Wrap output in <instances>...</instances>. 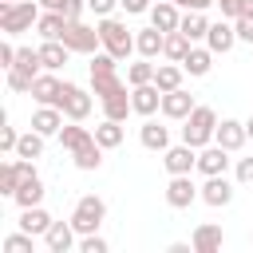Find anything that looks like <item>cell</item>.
<instances>
[{
	"label": "cell",
	"instance_id": "cell-7",
	"mask_svg": "<svg viewBox=\"0 0 253 253\" xmlns=\"http://www.w3.org/2000/svg\"><path fill=\"white\" fill-rule=\"evenodd\" d=\"M75 55H95L99 47H103V40H99V28H87L83 20H67V28H63V36H59Z\"/></svg>",
	"mask_w": 253,
	"mask_h": 253
},
{
	"label": "cell",
	"instance_id": "cell-19",
	"mask_svg": "<svg viewBox=\"0 0 253 253\" xmlns=\"http://www.w3.org/2000/svg\"><path fill=\"white\" fill-rule=\"evenodd\" d=\"M150 24H154L158 32H178V24H182L178 4H174V0H154V4H150Z\"/></svg>",
	"mask_w": 253,
	"mask_h": 253
},
{
	"label": "cell",
	"instance_id": "cell-42",
	"mask_svg": "<svg viewBox=\"0 0 253 253\" xmlns=\"http://www.w3.org/2000/svg\"><path fill=\"white\" fill-rule=\"evenodd\" d=\"M16 142H20L16 126H8V123H4V126H0V150H4V154H16Z\"/></svg>",
	"mask_w": 253,
	"mask_h": 253
},
{
	"label": "cell",
	"instance_id": "cell-23",
	"mask_svg": "<svg viewBox=\"0 0 253 253\" xmlns=\"http://www.w3.org/2000/svg\"><path fill=\"white\" fill-rule=\"evenodd\" d=\"M194 253H217L221 249V241H225V233H221V225H213V221H202L198 229H194Z\"/></svg>",
	"mask_w": 253,
	"mask_h": 253
},
{
	"label": "cell",
	"instance_id": "cell-22",
	"mask_svg": "<svg viewBox=\"0 0 253 253\" xmlns=\"http://www.w3.org/2000/svg\"><path fill=\"white\" fill-rule=\"evenodd\" d=\"M162 47H166V32H158L154 24H150V28H142V32H134V51H138V55L158 59V55H162Z\"/></svg>",
	"mask_w": 253,
	"mask_h": 253
},
{
	"label": "cell",
	"instance_id": "cell-36",
	"mask_svg": "<svg viewBox=\"0 0 253 253\" xmlns=\"http://www.w3.org/2000/svg\"><path fill=\"white\" fill-rule=\"evenodd\" d=\"M16 154L36 162V158L43 154V134H40V130H28V134H20V142H16Z\"/></svg>",
	"mask_w": 253,
	"mask_h": 253
},
{
	"label": "cell",
	"instance_id": "cell-40",
	"mask_svg": "<svg viewBox=\"0 0 253 253\" xmlns=\"http://www.w3.org/2000/svg\"><path fill=\"white\" fill-rule=\"evenodd\" d=\"M233 174H237V186H253V154L249 158H237Z\"/></svg>",
	"mask_w": 253,
	"mask_h": 253
},
{
	"label": "cell",
	"instance_id": "cell-18",
	"mask_svg": "<svg viewBox=\"0 0 253 253\" xmlns=\"http://www.w3.org/2000/svg\"><path fill=\"white\" fill-rule=\"evenodd\" d=\"M194 107H198V103H194V95H190L186 87H178V91H166V95H162V115H166V119H174V123H182Z\"/></svg>",
	"mask_w": 253,
	"mask_h": 253
},
{
	"label": "cell",
	"instance_id": "cell-34",
	"mask_svg": "<svg viewBox=\"0 0 253 253\" xmlns=\"http://www.w3.org/2000/svg\"><path fill=\"white\" fill-rule=\"evenodd\" d=\"M178 28H182L194 43H206V36H210V20H206V12H186Z\"/></svg>",
	"mask_w": 253,
	"mask_h": 253
},
{
	"label": "cell",
	"instance_id": "cell-25",
	"mask_svg": "<svg viewBox=\"0 0 253 253\" xmlns=\"http://www.w3.org/2000/svg\"><path fill=\"white\" fill-rule=\"evenodd\" d=\"M51 213L43 210V206H28V210H20V229H28L32 237H43L47 229H51Z\"/></svg>",
	"mask_w": 253,
	"mask_h": 253
},
{
	"label": "cell",
	"instance_id": "cell-44",
	"mask_svg": "<svg viewBox=\"0 0 253 253\" xmlns=\"http://www.w3.org/2000/svg\"><path fill=\"white\" fill-rule=\"evenodd\" d=\"M150 4H154V0H119V8H123L126 16H142V12H150Z\"/></svg>",
	"mask_w": 253,
	"mask_h": 253
},
{
	"label": "cell",
	"instance_id": "cell-6",
	"mask_svg": "<svg viewBox=\"0 0 253 253\" xmlns=\"http://www.w3.org/2000/svg\"><path fill=\"white\" fill-rule=\"evenodd\" d=\"M103 217H107V202H103L99 194H83V198L75 202V210H71V225H75L79 237H83V233H99Z\"/></svg>",
	"mask_w": 253,
	"mask_h": 253
},
{
	"label": "cell",
	"instance_id": "cell-50",
	"mask_svg": "<svg viewBox=\"0 0 253 253\" xmlns=\"http://www.w3.org/2000/svg\"><path fill=\"white\" fill-rule=\"evenodd\" d=\"M40 4H43L47 12H59V8H63V0H40Z\"/></svg>",
	"mask_w": 253,
	"mask_h": 253
},
{
	"label": "cell",
	"instance_id": "cell-21",
	"mask_svg": "<svg viewBox=\"0 0 253 253\" xmlns=\"http://www.w3.org/2000/svg\"><path fill=\"white\" fill-rule=\"evenodd\" d=\"M63 119H67V115H63L59 107H43V103H40L36 115H32V130H40L43 138H51V134L63 130Z\"/></svg>",
	"mask_w": 253,
	"mask_h": 253
},
{
	"label": "cell",
	"instance_id": "cell-4",
	"mask_svg": "<svg viewBox=\"0 0 253 253\" xmlns=\"http://www.w3.org/2000/svg\"><path fill=\"white\" fill-rule=\"evenodd\" d=\"M99 40H103V51H111L119 63L134 55V32L119 16H99Z\"/></svg>",
	"mask_w": 253,
	"mask_h": 253
},
{
	"label": "cell",
	"instance_id": "cell-51",
	"mask_svg": "<svg viewBox=\"0 0 253 253\" xmlns=\"http://www.w3.org/2000/svg\"><path fill=\"white\" fill-rule=\"evenodd\" d=\"M241 16H253V0H241Z\"/></svg>",
	"mask_w": 253,
	"mask_h": 253
},
{
	"label": "cell",
	"instance_id": "cell-1",
	"mask_svg": "<svg viewBox=\"0 0 253 253\" xmlns=\"http://www.w3.org/2000/svg\"><path fill=\"white\" fill-rule=\"evenodd\" d=\"M59 142H63V150H71V162L79 170H99L103 166V146L95 142V130L71 123V126L59 130Z\"/></svg>",
	"mask_w": 253,
	"mask_h": 253
},
{
	"label": "cell",
	"instance_id": "cell-8",
	"mask_svg": "<svg viewBox=\"0 0 253 253\" xmlns=\"http://www.w3.org/2000/svg\"><path fill=\"white\" fill-rule=\"evenodd\" d=\"M198 198H202V186L190 174H170V182H166V206L170 210H190Z\"/></svg>",
	"mask_w": 253,
	"mask_h": 253
},
{
	"label": "cell",
	"instance_id": "cell-29",
	"mask_svg": "<svg viewBox=\"0 0 253 253\" xmlns=\"http://www.w3.org/2000/svg\"><path fill=\"white\" fill-rule=\"evenodd\" d=\"M123 138H126L123 123H119V119H107V115H103V123L95 126V142H99L103 150H115V146H123Z\"/></svg>",
	"mask_w": 253,
	"mask_h": 253
},
{
	"label": "cell",
	"instance_id": "cell-43",
	"mask_svg": "<svg viewBox=\"0 0 253 253\" xmlns=\"http://www.w3.org/2000/svg\"><path fill=\"white\" fill-rule=\"evenodd\" d=\"M233 28H237V40L253 43V16H237V20H233Z\"/></svg>",
	"mask_w": 253,
	"mask_h": 253
},
{
	"label": "cell",
	"instance_id": "cell-47",
	"mask_svg": "<svg viewBox=\"0 0 253 253\" xmlns=\"http://www.w3.org/2000/svg\"><path fill=\"white\" fill-rule=\"evenodd\" d=\"M83 8H87V0H63V8H59V12H63L67 20H79V16H83Z\"/></svg>",
	"mask_w": 253,
	"mask_h": 253
},
{
	"label": "cell",
	"instance_id": "cell-14",
	"mask_svg": "<svg viewBox=\"0 0 253 253\" xmlns=\"http://www.w3.org/2000/svg\"><path fill=\"white\" fill-rule=\"evenodd\" d=\"M43 245H47V253H67V249H79V233H75L71 217H67V221H51V229L43 233Z\"/></svg>",
	"mask_w": 253,
	"mask_h": 253
},
{
	"label": "cell",
	"instance_id": "cell-3",
	"mask_svg": "<svg viewBox=\"0 0 253 253\" xmlns=\"http://www.w3.org/2000/svg\"><path fill=\"white\" fill-rule=\"evenodd\" d=\"M213 130H217V111L206 107V103H198V107L182 119V142H190L194 150L210 146V142H213Z\"/></svg>",
	"mask_w": 253,
	"mask_h": 253
},
{
	"label": "cell",
	"instance_id": "cell-39",
	"mask_svg": "<svg viewBox=\"0 0 253 253\" xmlns=\"http://www.w3.org/2000/svg\"><path fill=\"white\" fill-rule=\"evenodd\" d=\"M107 249H111V245H107L99 233H83V237H79V253H107Z\"/></svg>",
	"mask_w": 253,
	"mask_h": 253
},
{
	"label": "cell",
	"instance_id": "cell-24",
	"mask_svg": "<svg viewBox=\"0 0 253 253\" xmlns=\"http://www.w3.org/2000/svg\"><path fill=\"white\" fill-rule=\"evenodd\" d=\"M40 59H43V71H59V67H67L71 47H67L63 40H43V43H40Z\"/></svg>",
	"mask_w": 253,
	"mask_h": 253
},
{
	"label": "cell",
	"instance_id": "cell-31",
	"mask_svg": "<svg viewBox=\"0 0 253 253\" xmlns=\"http://www.w3.org/2000/svg\"><path fill=\"white\" fill-rule=\"evenodd\" d=\"M63 28H67V16L63 12H40V20H36V32L43 36V40H59L63 36Z\"/></svg>",
	"mask_w": 253,
	"mask_h": 253
},
{
	"label": "cell",
	"instance_id": "cell-54",
	"mask_svg": "<svg viewBox=\"0 0 253 253\" xmlns=\"http://www.w3.org/2000/svg\"><path fill=\"white\" fill-rule=\"evenodd\" d=\"M249 241H253V233H249Z\"/></svg>",
	"mask_w": 253,
	"mask_h": 253
},
{
	"label": "cell",
	"instance_id": "cell-12",
	"mask_svg": "<svg viewBox=\"0 0 253 253\" xmlns=\"http://www.w3.org/2000/svg\"><path fill=\"white\" fill-rule=\"evenodd\" d=\"M28 95H32L36 103H43V107H59V99H63V79H55V71H40Z\"/></svg>",
	"mask_w": 253,
	"mask_h": 253
},
{
	"label": "cell",
	"instance_id": "cell-35",
	"mask_svg": "<svg viewBox=\"0 0 253 253\" xmlns=\"http://www.w3.org/2000/svg\"><path fill=\"white\" fill-rule=\"evenodd\" d=\"M154 67H158L154 59L138 55V59H134V63L126 67V83H130V87H138V83H154Z\"/></svg>",
	"mask_w": 253,
	"mask_h": 253
},
{
	"label": "cell",
	"instance_id": "cell-2",
	"mask_svg": "<svg viewBox=\"0 0 253 253\" xmlns=\"http://www.w3.org/2000/svg\"><path fill=\"white\" fill-rule=\"evenodd\" d=\"M91 87H95L99 103L103 99H115V95H130L126 83L119 79V59L111 51H95L91 55Z\"/></svg>",
	"mask_w": 253,
	"mask_h": 253
},
{
	"label": "cell",
	"instance_id": "cell-15",
	"mask_svg": "<svg viewBox=\"0 0 253 253\" xmlns=\"http://www.w3.org/2000/svg\"><path fill=\"white\" fill-rule=\"evenodd\" d=\"M130 107H134V115H142V119H150L154 111H162V91H158V83H138V87H130Z\"/></svg>",
	"mask_w": 253,
	"mask_h": 253
},
{
	"label": "cell",
	"instance_id": "cell-10",
	"mask_svg": "<svg viewBox=\"0 0 253 253\" xmlns=\"http://www.w3.org/2000/svg\"><path fill=\"white\" fill-rule=\"evenodd\" d=\"M162 166H166V174H194V170H198V150H194L190 142L166 146V150H162Z\"/></svg>",
	"mask_w": 253,
	"mask_h": 253
},
{
	"label": "cell",
	"instance_id": "cell-20",
	"mask_svg": "<svg viewBox=\"0 0 253 253\" xmlns=\"http://www.w3.org/2000/svg\"><path fill=\"white\" fill-rule=\"evenodd\" d=\"M237 43V28L229 24V20H217V24H210V36H206V47L213 51V55H225L229 47Z\"/></svg>",
	"mask_w": 253,
	"mask_h": 253
},
{
	"label": "cell",
	"instance_id": "cell-26",
	"mask_svg": "<svg viewBox=\"0 0 253 253\" xmlns=\"http://www.w3.org/2000/svg\"><path fill=\"white\" fill-rule=\"evenodd\" d=\"M138 138H142V146L146 150H166L170 146V126H162V123H154V119H146L142 126H138Z\"/></svg>",
	"mask_w": 253,
	"mask_h": 253
},
{
	"label": "cell",
	"instance_id": "cell-27",
	"mask_svg": "<svg viewBox=\"0 0 253 253\" xmlns=\"http://www.w3.org/2000/svg\"><path fill=\"white\" fill-rule=\"evenodd\" d=\"M12 202H16L20 210H28V206H40V202H43V178H40V174H28V178L20 182V190L12 194Z\"/></svg>",
	"mask_w": 253,
	"mask_h": 253
},
{
	"label": "cell",
	"instance_id": "cell-53",
	"mask_svg": "<svg viewBox=\"0 0 253 253\" xmlns=\"http://www.w3.org/2000/svg\"><path fill=\"white\" fill-rule=\"evenodd\" d=\"M0 4H16V0H0Z\"/></svg>",
	"mask_w": 253,
	"mask_h": 253
},
{
	"label": "cell",
	"instance_id": "cell-11",
	"mask_svg": "<svg viewBox=\"0 0 253 253\" xmlns=\"http://www.w3.org/2000/svg\"><path fill=\"white\" fill-rule=\"evenodd\" d=\"M28 174H36L32 158H20V154H16V158H8V162L0 166V194H4V198H12Z\"/></svg>",
	"mask_w": 253,
	"mask_h": 253
},
{
	"label": "cell",
	"instance_id": "cell-16",
	"mask_svg": "<svg viewBox=\"0 0 253 253\" xmlns=\"http://www.w3.org/2000/svg\"><path fill=\"white\" fill-rule=\"evenodd\" d=\"M202 202L213 206V210L229 206V202H233V182H229L225 174H210V178L202 182Z\"/></svg>",
	"mask_w": 253,
	"mask_h": 253
},
{
	"label": "cell",
	"instance_id": "cell-46",
	"mask_svg": "<svg viewBox=\"0 0 253 253\" xmlns=\"http://www.w3.org/2000/svg\"><path fill=\"white\" fill-rule=\"evenodd\" d=\"M16 51H20V47H12V40H4V43H0V67H4V71L16 63Z\"/></svg>",
	"mask_w": 253,
	"mask_h": 253
},
{
	"label": "cell",
	"instance_id": "cell-28",
	"mask_svg": "<svg viewBox=\"0 0 253 253\" xmlns=\"http://www.w3.org/2000/svg\"><path fill=\"white\" fill-rule=\"evenodd\" d=\"M182 75H186V67L174 63V59H166V63L154 67V83H158L162 95H166V91H178V87H182Z\"/></svg>",
	"mask_w": 253,
	"mask_h": 253
},
{
	"label": "cell",
	"instance_id": "cell-33",
	"mask_svg": "<svg viewBox=\"0 0 253 253\" xmlns=\"http://www.w3.org/2000/svg\"><path fill=\"white\" fill-rule=\"evenodd\" d=\"M182 67H186V75H210V67H213V51L210 47H190V55L182 59Z\"/></svg>",
	"mask_w": 253,
	"mask_h": 253
},
{
	"label": "cell",
	"instance_id": "cell-45",
	"mask_svg": "<svg viewBox=\"0 0 253 253\" xmlns=\"http://www.w3.org/2000/svg\"><path fill=\"white\" fill-rule=\"evenodd\" d=\"M87 8H91L95 16H115V8H119V0H87Z\"/></svg>",
	"mask_w": 253,
	"mask_h": 253
},
{
	"label": "cell",
	"instance_id": "cell-38",
	"mask_svg": "<svg viewBox=\"0 0 253 253\" xmlns=\"http://www.w3.org/2000/svg\"><path fill=\"white\" fill-rule=\"evenodd\" d=\"M4 253H32V233L28 229H20V233H12V237H4V245H0Z\"/></svg>",
	"mask_w": 253,
	"mask_h": 253
},
{
	"label": "cell",
	"instance_id": "cell-32",
	"mask_svg": "<svg viewBox=\"0 0 253 253\" xmlns=\"http://www.w3.org/2000/svg\"><path fill=\"white\" fill-rule=\"evenodd\" d=\"M190 47H194V40L178 28V32H166V47H162V55H166V59H174V63H182V59L190 55Z\"/></svg>",
	"mask_w": 253,
	"mask_h": 253
},
{
	"label": "cell",
	"instance_id": "cell-49",
	"mask_svg": "<svg viewBox=\"0 0 253 253\" xmlns=\"http://www.w3.org/2000/svg\"><path fill=\"white\" fill-rule=\"evenodd\" d=\"M190 249H194V241H174L170 245V253H190Z\"/></svg>",
	"mask_w": 253,
	"mask_h": 253
},
{
	"label": "cell",
	"instance_id": "cell-30",
	"mask_svg": "<svg viewBox=\"0 0 253 253\" xmlns=\"http://www.w3.org/2000/svg\"><path fill=\"white\" fill-rule=\"evenodd\" d=\"M8 71H20V75H28V79L36 83V75L43 71V59H40V47H20V51H16V63H12Z\"/></svg>",
	"mask_w": 253,
	"mask_h": 253
},
{
	"label": "cell",
	"instance_id": "cell-13",
	"mask_svg": "<svg viewBox=\"0 0 253 253\" xmlns=\"http://www.w3.org/2000/svg\"><path fill=\"white\" fill-rule=\"evenodd\" d=\"M213 142H217V146H225L229 154H237V150L249 142V134H245V123H241V119H217Z\"/></svg>",
	"mask_w": 253,
	"mask_h": 253
},
{
	"label": "cell",
	"instance_id": "cell-52",
	"mask_svg": "<svg viewBox=\"0 0 253 253\" xmlns=\"http://www.w3.org/2000/svg\"><path fill=\"white\" fill-rule=\"evenodd\" d=\"M245 134H249V138H253V115H249V119H245Z\"/></svg>",
	"mask_w": 253,
	"mask_h": 253
},
{
	"label": "cell",
	"instance_id": "cell-5",
	"mask_svg": "<svg viewBox=\"0 0 253 253\" xmlns=\"http://www.w3.org/2000/svg\"><path fill=\"white\" fill-rule=\"evenodd\" d=\"M40 20V4L36 0H16V4H0V32L4 36H20L32 32Z\"/></svg>",
	"mask_w": 253,
	"mask_h": 253
},
{
	"label": "cell",
	"instance_id": "cell-9",
	"mask_svg": "<svg viewBox=\"0 0 253 253\" xmlns=\"http://www.w3.org/2000/svg\"><path fill=\"white\" fill-rule=\"evenodd\" d=\"M91 107H95V99H91L83 87H75V83H63V99H59V111H63L71 123H83V119L91 115Z\"/></svg>",
	"mask_w": 253,
	"mask_h": 253
},
{
	"label": "cell",
	"instance_id": "cell-41",
	"mask_svg": "<svg viewBox=\"0 0 253 253\" xmlns=\"http://www.w3.org/2000/svg\"><path fill=\"white\" fill-rule=\"evenodd\" d=\"M4 79H8V87H12L16 95H28V91H32V79L20 75V71H4Z\"/></svg>",
	"mask_w": 253,
	"mask_h": 253
},
{
	"label": "cell",
	"instance_id": "cell-48",
	"mask_svg": "<svg viewBox=\"0 0 253 253\" xmlns=\"http://www.w3.org/2000/svg\"><path fill=\"white\" fill-rule=\"evenodd\" d=\"M217 8H221L225 20H237L241 16V0H217Z\"/></svg>",
	"mask_w": 253,
	"mask_h": 253
},
{
	"label": "cell",
	"instance_id": "cell-37",
	"mask_svg": "<svg viewBox=\"0 0 253 253\" xmlns=\"http://www.w3.org/2000/svg\"><path fill=\"white\" fill-rule=\"evenodd\" d=\"M103 115H107V119H119V123H126V115H134V107H130V95L103 99Z\"/></svg>",
	"mask_w": 253,
	"mask_h": 253
},
{
	"label": "cell",
	"instance_id": "cell-17",
	"mask_svg": "<svg viewBox=\"0 0 253 253\" xmlns=\"http://www.w3.org/2000/svg\"><path fill=\"white\" fill-rule=\"evenodd\" d=\"M229 162H233V158H229V150H225V146H217V142H210V146H202V150H198V174H206V178H210V174H225V170H229Z\"/></svg>",
	"mask_w": 253,
	"mask_h": 253
}]
</instances>
